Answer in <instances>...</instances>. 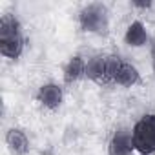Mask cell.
<instances>
[{"mask_svg": "<svg viewBox=\"0 0 155 155\" xmlns=\"http://www.w3.org/2000/svg\"><path fill=\"white\" fill-rule=\"evenodd\" d=\"M79 26L86 33L108 35V28H110L108 8L99 2H91V4L84 6L79 11Z\"/></svg>", "mask_w": 155, "mask_h": 155, "instance_id": "obj_1", "label": "cell"}, {"mask_svg": "<svg viewBox=\"0 0 155 155\" xmlns=\"http://www.w3.org/2000/svg\"><path fill=\"white\" fill-rule=\"evenodd\" d=\"M131 137L140 155H155V115L148 113L140 117L131 130Z\"/></svg>", "mask_w": 155, "mask_h": 155, "instance_id": "obj_2", "label": "cell"}, {"mask_svg": "<svg viewBox=\"0 0 155 155\" xmlns=\"http://www.w3.org/2000/svg\"><path fill=\"white\" fill-rule=\"evenodd\" d=\"M135 146H133V137L131 131L126 128L117 130L108 144V155H133Z\"/></svg>", "mask_w": 155, "mask_h": 155, "instance_id": "obj_3", "label": "cell"}, {"mask_svg": "<svg viewBox=\"0 0 155 155\" xmlns=\"http://www.w3.org/2000/svg\"><path fill=\"white\" fill-rule=\"evenodd\" d=\"M62 99H64V91L55 82H46L37 91V101L48 110H58L62 104Z\"/></svg>", "mask_w": 155, "mask_h": 155, "instance_id": "obj_4", "label": "cell"}, {"mask_svg": "<svg viewBox=\"0 0 155 155\" xmlns=\"http://www.w3.org/2000/svg\"><path fill=\"white\" fill-rule=\"evenodd\" d=\"M86 77L99 84V86H108V79H106V57L102 55H95L90 60H86Z\"/></svg>", "mask_w": 155, "mask_h": 155, "instance_id": "obj_5", "label": "cell"}, {"mask_svg": "<svg viewBox=\"0 0 155 155\" xmlns=\"http://www.w3.org/2000/svg\"><path fill=\"white\" fill-rule=\"evenodd\" d=\"M6 146L13 155H26L29 151V139L20 128H9L6 131Z\"/></svg>", "mask_w": 155, "mask_h": 155, "instance_id": "obj_6", "label": "cell"}, {"mask_svg": "<svg viewBox=\"0 0 155 155\" xmlns=\"http://www.w3.org/2000/svg\"><path fill=\"white\" fill-rule=\"evenodd\" d=\"M82 77H86V60L81 55H73L64 66V82L73 84L77 81H81Z\"/></svg>", "mask_w": 155, "mask_h": 155, "instance_id": "obj_7", "label": "cell"}, {"mask_svg": "<svg viewBox=\"0 0 155 155\" xmlns=\"http://www.w3.org/2000/svg\"><path fill=\"white\" fill-rule=\"evenodd\" d=\"M124 42L131 48H142L146 46L148 42V31H146V26L140 22V20H133L126 33H124Z\"/></svg>", "mask_w": 155, "mask_h": 155, "instance_id": "obj_8", "label": "cell"}, {"mask_svg": "<svg viewBox=\"0 0 155 155\" xmlns=\"http://www.w3.org/2000/svg\"><path fill=\"white\" fill-rule=\"evenodd\" d=\"M24 46H26V40L22 35H15V37H4L0 38V53H2L6 58H13L17 60L22 51H24Z\"/></svg>", "mask_w": 155, "mask_h": 155, "instance_id": "obj_9", "label": "cell"}, {"mask_svg": "<svg viewBox=\"0 0 155 155\" xmlns=\"http://www.w3.org/2000/svg\"><path fill=\"white\" fill-rule=\"evenodd\" d=\"M139 82H140V73H139V69L133 64L122 60L120 69L117 73V79H115V84L124 86V88H131V86H135Z\"/></svg>", "mask_w": 155, "mask_h": 155, "instance_id": "obj_10", "label": "cell"}, {"mask_svg": "<svg viewBox=\"0 0 155 155\" xmlns=\"http://www.w3.org/2000/svg\"><path fill=\"white\" fill-rule=\"evenodd\" d=\"M15 35H22L20 22L17 20L15 15H4L2 18H0V38L15 37Z\"/></svg>", "mask_w": 155, "mask_h": 155, "instance_id": "obj_11", "label": "cell"}, {"mask_svg": "<svg viewBox=\"0 0 155 155\" xmlns=\"http://www.w3.org/2000/svg\"><path fill=\"white\" fill-rule=\"evenodd\" d=\"M120 64H122V58L119 55H106V79H108V84H115Z\"/></svg>", "mask_w": 155, "mask_h": 155, "instance_id": "obj_12", "label": "cell"}, {"mask_svg": "<svg viewBox=\"0 0 155 155\" xmlns=\"http://www.w3.org/2000/svg\"><path fill=\"white\" fill-rule=\"evenodd\" d=\"M131 6L133 8H139V9H150L153 6V2H139V0H133Z\"/></svg>", "mask_w": 155, "mask_h": 155, "instance_id": "obj_13", "label": "cell"}]
</instances>
